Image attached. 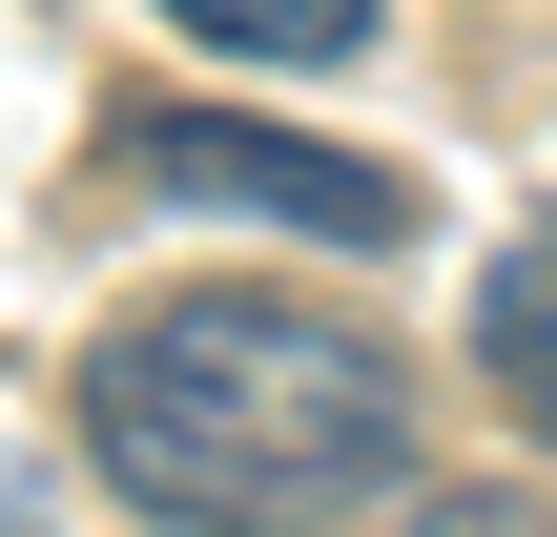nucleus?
<instances>
[{
  "label": "nucleus",
  "mask_w": 557,
  "mask_h": 537,
  "mask_svg": "<svg viewBox=\"0 0 557 537\" xmlns=\"http://www.w3.org/2000/svg\"><path fill=\"white\" fill-rule=\"evenodd\" d=\"M83 455L145 517L310 537V517L413 497V373L310 290H165L83 352Z\"/></svg>",
  "instance_id": "nucleus-1"
},
{
  "label": "nucleus",
  "mask_w": 557,
  "mask_h": 537,
  "mask_svg": "<svg viewBox=\"0 0 557 537\" xmlns=\"http://www.w3.org/2000/svg\"><path fill=\"white\" fill-rule=\"evenodd\" d=\"M103 186H145V207H248V228H310V248H413V166L310 145V124H227V103L103 124Z\"/></svg>",
  "instance_id": "nucleus-2"
},
{
  "label": "nucleus",
  "mask_w": 557,
  "mask_h": 537,
  "mask_svg": "<svg viewBox=\"0 0 557 537\" xmlns=\"http://www.w3.org/2000/svg\"><path fill=\"white\" fill-rule=\"evenodd\" d=\"M475 373L517 393V435L557 455V228H517V248L475 269Z\"/></svg>",
  "instance_id": "nucleus-3"
},
{
  "label": "nucleus",
  "mask_w": 557,
  "mask_h": 537,
  "mask_svg": "<svg viewBox=\"0 0 557 537\" xmlns=\"http://www.w3.org/2000/svg\"><path fill=\"white\" fill-rule=\"evenodd\" d=\"M207 62H269V83H331V62H372V0H165Z\"/></svg>",
  "instance_id": "nucleus-4"
}]
</instances>
